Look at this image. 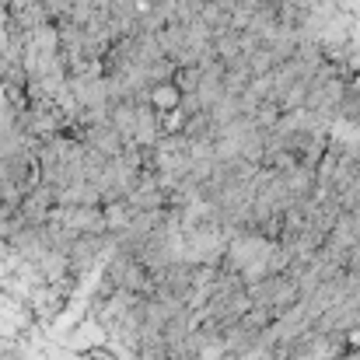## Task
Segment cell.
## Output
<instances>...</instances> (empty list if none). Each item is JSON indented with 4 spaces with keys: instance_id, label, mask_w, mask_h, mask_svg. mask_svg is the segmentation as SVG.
<instances>
[{
    "instance_id": "cell-1",
    "label": "cell",
    "mask_w": 360,
    "mask_h": 360,
    "mask_svg": "<svg viewBox=\"0 0 360 360\" xmlns=\"http://www.w3.org/2000/svg\"><path fill=\"white\" fill-rule=\"evenodd\" d=\"M248 297H252V308L255 311H266L273 322L290 311L297 301H301V290H297V280L290 273H276V276H266L259 283L248 287Z\"/></svg>"
},
{
    "instance_id": "cell-2",
    "label": "cell",
    "mask_w": 360,
    "mask_h": 360,
    "mask_svg": "<svg viewBox=\"0 0 360 360\" xmlns=\"http://www.w3.org/2000/svg\"><path fill=\"white\" fill-rule=\"evenodd\" d=\"M53 221H60L74 238H88V235H109V217L105 207H56L49 214Z\"/></svg>"
},
{
    "instance_id": "cell-3",
    "label": "cell",
    "mask_w": 360,
    "mask_h": 360,
    "mask_svg": "<svg viewBox=\"0 0 360 360\" xmlns=\"http://www.w3.org/2000/svg\"><path fill=\"white\" fill-rule=\"evenodd\" d=\"M77 136L84 140V147H88L91 154H98V158H105V161L120 158L122 150L129 147V143L122 140V133L109 120L105 122H91V126H88V129H81Z\"/></svg>"
},
{
    "instance_id": "cell-4",
    "label": "cell",
    "mask_w": 360,
    "mask_h": 360,
    "mask_svg": "<svg viewBox=\"0 0 360 360\" xmlns=\"http://www.w3.org/2000/svg\"><path fill=\"white\" fill-rule=\"evenodd\" d=\"M179 98H182V91L175 88V81H172V84H158V88L150 91V105H154L158 112H172V109H179Z\"/></svg>"
},
{
    "instance_id": "cell-5",
    "label": "cell",
    "mask_w": 360,
    "mask_h": 360,
    "mask_svg": "<svg viewBox=\"0 0 360 360\" xmlns=\"http://www.w3.org/2000/svg\"><path fill=\"white\" fill-rule=\"evenodd\" d=\"M0 217H4V203H0Z\"/></svg>"
}]
</instances>
